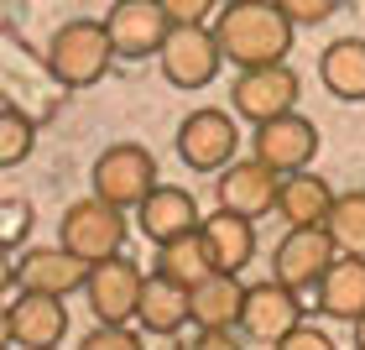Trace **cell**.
I'll return each mask as SVG.
<instances>
[{"mask_svg": "<svg viewBox=\"0 0 365 350\" xmlns=\"http://www.w3.org/2000/svg\"><path fill=\"white\" fill-rule=\"evenodd\" d=\"M292 16L277 0H235L220 11V47L235 69H261V63H287L292 53Z\"/></svg>", "mask_w": 365, "mask_h": 350, "instance_id": "obj_1", "label": "cell"}, {"mask_svg": "<svg viewBox=\"0 0 365 350\" xmlns=\"http://www.w3.org/2000/svg\"><path fill=\"white\" fill-rule=\"evenodd\" d=\"M110 58H120V53H115L110 26L105 21H84V16L68 21V26H58L53 42H47V74H53L63 89L99 84V79L110 74Z\"/></svg>", "mask_w": 365, "mask_h": 350, "instance_id": "obj_2", "label": "cell"}, {"mask_svg": "<svg viewBox=\"0 0 365 350\" xmlns=\"http://www.w3.org/2000/svg\"><path fill=\"white\" fill-rule=\"evenodd\" d=\"M157 63H162V79H168L173 89H204V84H214V74H220V63H225L220 31L204 26V21H173Z\"/></svg>", "mask_w": 365, "mask_h": 350, "instance_id": "obj_3", "label": "cell"}, {"mask_svg": "<svg viewBox=\"0 0 365 350\" xmlns=\"http://www.w3.org/2000/svg\"><path fill=\"white\" fill-rule=\"evenodd\" d=\"M58 230H63V246H68V251H78L84 261H105V256H120L130 225H125L120 204L89 194V199H73V204L63 209Z\"/></svg>", "mask_w": 365, "mask_h": 350, "instance_id": "obj_4", "label": "cell"}, {"mask_svg": "<svg viewBox=\"0 0 365 350\" xmlns=\"http://www.w3.org/2000/svg\"><path fill=\"white\" fill-rule=\"evenodd\" d=\"M94 194L99 199H110V204H120V209H141V199L157 189V157L146 152L141 141H115L99 152L94 162Z\"/></svg>", "mask_w": 365, "mask_h": 350, "instance_id": "obj_5", "label": "cell"}, {"mask_svg": "<svg viewBox=\"0 0 365 350\" xmlns=\"http://www.w3.org/2000/svg\"><path fill=\"white\" fill-rule=\"evenodd\" d=\"M334 256H339V241L329 236V225H287V236L272 251V277H282L297 293H308L324 282Z\"/></svg>", "mask_w": 365, "mask_h": 350, "instance_id": "obj_6", "label": "cell"}, {"mask_svg": "<svg viewBox=\"0 0 365 350\" xmlns=\"http://www.w3.org/2000/svg\"><path fill=\"white\" fill-rule=\"evenodd\" d=\"M297 94H303V79H297L287 63H261V69H240L235 89H230V105H235L240 121H272V115L297 110Z\"/></svg>", "mask_w": 365, "mask_h": 350, "instance_id": "obj_7", "label": "cell"}, {"mask_svg": "<svg viewBox=\"0 0 365 350\" xmlns=\"http://www.w3.org/2000/svg\"><path fill=\"white\" fill-rule=\"evenodd\" d=\"M235 152H240V126L230 110H193L178 126V157L193 173H220L235 162Z\"/></svg>", "mask_w": 365, "mask_h": 350, "instance_id": "obj_8", "label": "cell"}, {"mask_svg": "<svg viewBox=\"0 0 365 350\" xmlns=\"http://www.w3.org/2000/svg\"><path fill=\"white\" fill-rule=\"evenodd\" d=\"M141 293H146V272L125 256H105L94 261V272L84 282V298L94 309V319H110V324H130L141 314Z\"/></svg>", "mask_w": 365, "mask_h": 350, "instance_id": "obj_9", "label": "cell"}, {"mask_svg": "<svg viewBox=\"0 0 365 350\" xmlns=\"http://www.w3.org/2000/svg\"><path fill=\"white\" fill-rule=\"evenodd\" d=\"M303 324V304H297V288H287L282 277L272 282H251L240 309V329L251 345H282L292 329Z\"/></svg>", "mask_w": 365, "mask_h": 350, "instance_id": "obj_10", "label": "cell"}, {"mask_svg": "<svg viewBox=\"0 0 365 350\" xmlns=\"http://www.w3.org/2000/svg\"><path fill=\"white\" fill-rule=\"evenodd\" d=\"M105 26L115 37V53L130 58V63H141V58L162 53V42H168V31H173V16H168L162 0H115L110 16H105Z\"/></svg>", "mask_w": 365, "mask_h": 350, "instance_id": "obj_11", "label": "cell"}, {"mask_svg": "<svg viewBox=\"0 0 365 350\" xmlns=\"http://www.w3.org/2000/svg\"><path fill=\"white\" fill-rule=\"evenodd\" d=\"M6 340L11 345H31V350L63 345V340H68V309H63V293L21 288V298L6 309Z\"/></svg>", "mask_w": 365, "mask_h": 350, "instance_id": "obj_12", "label": "cell"}, {"mask_svg": "<svg viewBox=\"0 0 365 350\" xmlns=\"http://www.w3.org/2000/svg\"><path fill=\"white\" fill-rule=\"evenodd\" d=\"M251 146H256V157L272 162L277 173H297V168H308V162L319 157V126H313L308 115L287 110V115L261 121L256 136H251Z\"/></svg>", "mask_w": 365, "mask_h": 350, "instance_id": "obj_13", "label": "cell"}, {"mask_svg": "<svg viewBox=\"0 0 365 350\" xmlns=\"http://www.w3.org/2000/svg\"><path fill=\"white\" fill-rule=\"evenodd\" d=\"M94 261H84L78 251L68 246H31V251L11 266V282H21V288H37V293H78L89 282Z\"/></svg>", "mask_w": 365, "mask_h": 350, "instance_id": "obj_14", "label": "cell"}, {"mask_svg": "<svg viewBox=\"0 0 365 350\" xmlns=\"http://www.w3.org/2000/svg\"><path fill=\"white\" fill-rule=\"evenodd\" d=\"M214 194H220L225 209H240V214H251V220H261V214L277 209L282 173L261 157H240V162H230V168H220V189Z\"/></svg>", "mask_w": 365, "mask_h": 350, "instance_id": "obj_15", "label": "cell"}, {"mask_svg": "<svg viewBox=\"0 0 365 350\" xmlns=\"http://www.w3.org/2000/svg\"><path fill=\"white\" fill-rule=\"evenodd\" d=\"M136 324L146 329V335L173 340L182 324H193V288L178 282V277H168V272H152V277H146V293H141Z\"/></svg>", "mask_w": 365, "mask_h": 350, "instance_id": "obj_16", "label": "cell"}, {"mask_svg": "<svg viewBox=\"0 0 365 350\" xmlns=\"http://www.w3.org/2000/svg\"><path fill=\"white\" fill-rule=\"evenodd\" d=\"M141 236L162 246V241H178V236H188V230H198V204H193V194L188 189H173V183H157L152 194L141 199Z\"/></svg>", "mask_w": 365, "mask_h": 350, "instance_id": "obj_17", "label": "cell"}, {"mask_svg": "<svg viewBox=\"0 0 365 350\" xmlns=\"http://www.w3.org/2000/svg\"><path fill=\"white\" fill-rule=\"evenodd\" d=\"M204 241H209V251L225 272H245L251 256H256V220L220 204L214 214H204Z\"/></svg>", "mask_w": 365, "mask_h": 350, "instance_id": "obj_18", "label": "cell"}, {"mask_svg": "<svg viewBox=\"0 0 365 350\" xmlns=\"http://www.w3.org/2000/svg\"><path fill=\"white\" fill-rule=\"evenodd\" d=\"M319 309L329 319H350V324L360 319L365 314V256H355V251L334 256V266L319 282Z\"/></svg>", "mask_w": 365, "mask_h": 350, "instance_id": "obj_19", "label": "cell"}, {"mask_svg": "<svg viewBox=\"0 0 365 350\" xmlns=\"http://www.w3.org/2000/svg\"><path fill=\"white\" fill-rule=\"evenodd\" d=\"M334 189L319 178V173H308V168H297V173H282V194H277V214L287 225H324L329 220V209H334Z\"/></svg>", "mask_w": 365, "mask_h": 350, "instance_id": "obj_20", "label": "cell"}, {"mask_svg": "<svg viewBox=\"0 0 365 350\" xmlns=\"http://www.w3.org/2000/svg\"><path fill=\"white\" fill-rule=\"evenodd\" d=\"M319 79L324 89L344 99V105H360L365 99V37H339L319 53Z\"/></svg>", "mask_w": 365, "mask_h": 350, "instance_id": "obj_21", "label": "cell"}, {"mask_svg": "<svg viewBox=\"0 0 365 350\" xmlns=\"http://www.w3.org/2000/svg\"><path fill=\"white\" fill-rule=\"evenodd\" d=\"M245 293L240 288V272H209L204 282H193V324L198 329H214V324H240V309H245Z\"/></svg>", "mask_w": 365, "mask_h": 350, "instance_id": "obj_22", "label": "cell"}, {"mask_svg": "<svg viewBox=\"0 0 365 350\" xmlns=\"http://www.w3.org/2000/svg\"><path fill=\"white\" fill-rule=\"evenodd\" d=\"M157 272L188 282V288H193V282H204L209 272H220V261H214L209 241H204V225L188 230V236H178V241H162L157 246Z\"/></svg>", "mask_w": 365, "mask_h": 350, "instance_id": "obj_23", "label": "cell"}, {"mask_svg": "<svg viewBox=\"0 0 365 350\" xmlns=\"http://www.w3.org/2000/svg\"><path fill=\"white\" fill-rule=\"evenodd\" d=\"M324 225H329V236L339 241V251H355V256H365V189L339 194Z\"/></svg>", "mask_w": 365, "mask_h": 350, "instance_id": "obj_24", "label": "cell"}, {"mask_svg": "<svg viewBox=\"0 0 365 350\" xmlns=\"http://www.w3.org/2000/svg\"><path fill=\"white\" fill-rule=\"evenodd\" d=\"M31 141H37V126H31V115L21 105H6L0 110V162L16 168V162L31 157Z\"/></svg>", "mask_w": 365, "mask_h": 350, "instance_id": "obj_25", "label": "cell"}, {"mask_svg": "<svg viewBox=\"0 0 365 350\" xmlns=\"http://www.w3.org/2000/svg\"><path fill=\"white\" fill-rule=\"evenodd\" d=\"M136 329L130 324H110V319H99L89 335H84V350H136Z\"/></svg>", "mask_w": 365, "mask_h": 350, "instance_id": "obj_26", "label": "cell"}, {"mask_svg": "<svg viewBox=\"0 0 365 350\" xmlns=\"http://www.w3.org/2000/svg\"><path fill=\"white\" fill-rule=\"evenodd\" d=\"M277 6L287 11L297 26H319V21H329V16L339 11V0H277Z\"/></svg>", "mask_w": 365, "mask_h": 350, "instance_id": "obj_27", "label": "cell"}, {"mask_svg": "<svg viewBox=\"0 0 365 350\" xmlns=\"http://www.w3.org/2000/svg\"><path fill=\"white\" fill-rule=\"evenodd\" d=\"M26 220H31V204H26V199H6V246H21Z\"/></svg>", "mask_w": 365, "mask_h": 350, "instance_id": "obj_28", "label": "cell"}, {"mask_svg": "<svg viewBox=\"0 0 365 350\" xmlns=\"http://www.w3.org/2000/svg\"><path fill=\"white\" fill-rule=\"evenodd\" d=\"M245 329L240 324H214V329H198V345L204 350H230V345H240Z\"/></svg>", "mask_w": 365, "mask_h": 350, "instance_id": "obj_29", "label": "cell"}, {"mask_svg": "<svg viewBox=\"0 0 365 350\" xmlns=\"http://www.w3.org/2000/svg\"><path fill=\"white\" fill-rule=\"evenodd\" d=\"M162 6H168L173 21H204V16L220 6V0H162Z\"/></svg>", "mask_w": 365, "mask_h": 350, "instance_id": "obj_30", "label": "cell"}, {"mask_svg": "<svg viewBox=\"0 0 365 350\" xmlns=\"http://www.w3.org/2000/svg\"><path fill=\"white\" fill-rule=\"evenodd\" d=\"M282 345H287V350H329L334 340H329L324 329H313V324H297V329H292V335L282 340Z\"/></svg>", "mask_w": 365, "mask_h": 350, "instance_id": "obj_31", "label": "cell"}, {"mask_svg": "<svg viewBox=\"0 0 365 350\" xmlns=\"http://www.w3.org/2000/svg\"><path fill=\"white\" fill-rule=\"evenodd\" d=\"M355 345H365V314L355 319Z\"/></svg>", "mask_w": 365, "mask_h": 350, "instance_id": "obj_32", "label": "cell"}, {"mask_svg": "<svg viewBox=\"0 0 365 350\" xmlns=\"http://www.w3.org/2000/svg\"><path fill=\"white\" fill-rule=\"evenodd\" d=\"M220 6H235V0H220Z\"/></svg>", "mask_w": 365, "mask_h": 350, "instance_id": "obj_33", "label": "cell"}]
</instances>
